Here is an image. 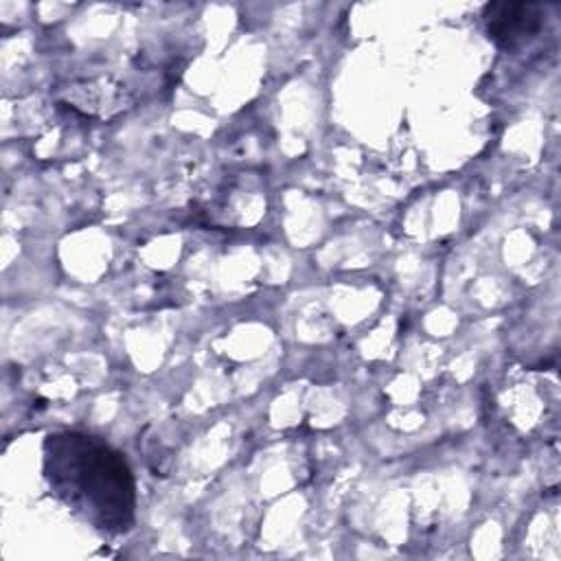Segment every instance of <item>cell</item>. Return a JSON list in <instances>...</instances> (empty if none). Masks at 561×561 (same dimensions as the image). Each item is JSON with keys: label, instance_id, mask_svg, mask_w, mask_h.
I'll return each mask as SVG.
<instances>
[{"label": "cell", "instance_id": "obj_2", "mask_svg": "<svg viewBox=\"0 0 561 561\" xmlns=\"http://www.w3.org/2000/svg\"><path fill=\"white\" fill-rule=\"evenodd\" d=\"M489 37L508 50L530 42L543 26V7L537 2H489L482 11Z\"/></svg>", "mask_w": 561, "mask_h": 561}, {"label": "cell", "instance_id": "obj_1", "mask_svg": "<svg viewBox=\"0 0 561 561\" xmlns=\"http://www.w3.org/2000/svg\"><path fill=\"white\" fill-rule=\"evenodd\" d=\"M50 493L103 533L134 524L136 484L123 454L81 432L48 434L42 447Z\"/></svg>", "mask_w": 561, "mask_h": 561}]
</instances>
